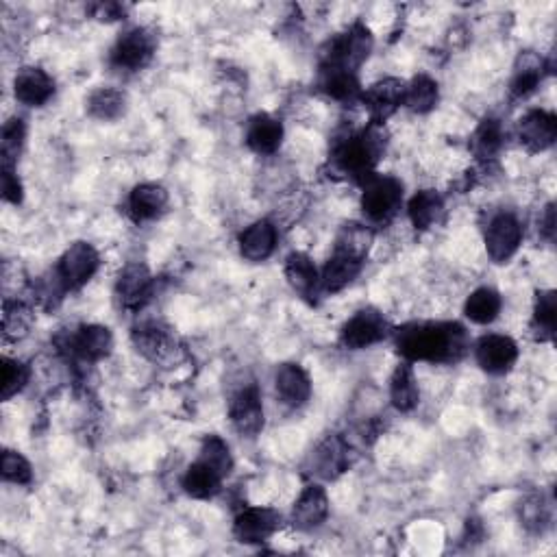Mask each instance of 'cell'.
<instances>
[{"mask_svg":"<svg viewBox=\"0 0 557 557\" xmlns=\"http://www.w3.org/2000/svg\"><path fill=\"white\" fill-rule=\"evenodd\" d=\"M22 196H24V190H22V183L16 175V170L9 168V166H3V198L7 203L20 205Z\"/></svg>","mask_w":557,"mask_h":557,"instance_id":"7bdbcfd3","label":"cell"},{"mask_svg":"<svg viewBox=\"0 0 557 557\" xmlns=\"http://www.w3.org/2000/svg\"><path fill=\"white\" fill-rule=\"evenodd\" d=\"M281 142L283 125L279 118L270 114H257L249 120V127H246V144H249L257 155L277 153Z\"/></svg>","mask_w":557,"mask_h":557,"instance_id":"603a6c76","label":"cell"},{"mask_svg":"<svg viewBox=\"0 0 557 557\" xmlns=\"http://www.w3.org/2000/svg\"><path fill=\"white\" fill-rule=\"evenodd\" d=\"M521 521L531 531H540L544 525H547L549 514H547V505H544L542 497H529L523 503Z\"/></svg>","mask_w":557,"mask_h":557,"instance_id":"b9f144b4","label":"cell"},{"mask_svg":"<svg viewBox=\"0 0 557 557\" xmlns=\"http://www.w3.org/2000/svg\"><path fill=\"white\" fill-rule=\"evenodd\" d=\"M396 346L407 362H457L468 349V336L457 323H414L399 329Z\"/></svg>","mask_w":557,"mask_h":557,"instance_id":"6da1fadb","label":"cell"},{"mask_svg":"<svg viewBox=\"0 0 557 557\" xmlns=\"http://www.w3.org/2000/svg\"><path fill=\"white\" fill-rule=\"evenodd\" d=\"M155 46H157L155 35L148 29L142 27L129 29L127 33H122L118 37L114 51H111V64L129 72L140 70L153 59Z\"/></svg>","mask_w":557,"mask_h":557,"instance_id":"8992f818","label":"cell"},{"mask_svg":"<svg viewBox=\"0 0 557 557\" xmlns=\"http://www.w3.org/2000/svg\"><path fill=\"white\" fill-rule=\"evenodd\" d=\"M24 140H27V127H24V120L9 118L3 127V138H0V155H3V166L16 168Z\"/></svg>","mask_w":557,"mask_h":557,"instance_id":"d590c367","label":"cell"},{"mask_svg":"<svg viewBox=\"0 0 557 557\" xmlns=\"http://www.w3.org/2000/svg\"><path fill=\"white\" fill-rule=\"evenodd\" d=\"M133 342L138 346V351L148 357V360L162 366H170L179 360V344L177 338L172 336L170 329L157 323H146L133 331Z\"/></svg>","mask_w":557,"mask_h":557,"instance_id":"ba28073f","label":"cell"},{"mask_svg":"<svg viewBox=\"0 0 557 557\" xmlns=\"http://www.w3.org/2000/svg\"><path fill=\"white\" fill-rule=\"evenodd\" d=\"M544 59L534 53V51H525L518 55L516 66H514V77L510 83V90L514 96H527L538 88V83L544 77Z\"/></svg>","mask_w":557,"mask_h":557,"instance_id":"d4e9b609","label":"cell"},{"mask_svg":"<svg viewBox=\"0 0 557 557\" xmlns=\"http://www.w3.org/2000/svg\"><path fill=\"white\" fill-rule=\"evenodd\" d=\"M557 138V118L551 111L531 109L518 122V140L529 153H542L553 146Z\"/></svg>","mask_w":557,"mask_h":557,"instance_id":"4fadbf2b","label":"cell"},{"mask_svg":"<svg viewBox=\"0 0 557 557\" xmlns=\"http://www.w3.org/2000/svg\"><path fill=\"white\" fill-rule=\"evenodd\" d=\"M403 203V183L388 175H370L364 183L362 209L373 222L390 220Z\"/></svg>","mask_w":557,"mask_h":557,"instance_id":"277c9868","label":"cell"},{"mask_svg":"<svg viewBox=\"0 0 557 557\" xmlns=\"http://www.w3.org/2000/svg\"><path fill=\"white\" fill-rule=\"evenodd\" d=\"M198 460H203L205 464L212 466L216 473H220L225 479L229 477L231 468H233V457H231L227 442L218 436L205 438L203 447H201V457H198Z\"/></svg>","mask_w":557,"mask_h":557,"instance_id":"8d00e7d4","label":"cell"},{"mask_svg":"<svg viewBox=\"0 0 557 557\" xmlns=\"http://www.w3.org/2000/svg\"><path fill=\"white\" fill-rule=\"evenodd\" d=\"M98 264H101V257H98L90 242H74L70 249L61 255L55 275L64 283L66 290H79L96 275Z\"/></svg>","mask_w":557,"mask_h":557,"instance_id":"5b68a950","label":"cell"},{"mask_svg":"<svg viewBox=\"0 0 557 557\" xmlns=\"http://www.w3.org/2000/svg\"><path fill=\"white\" fill-rule=\"evenodd\" d=\"M323 90L336 98L340 103H353L357 98H362L360 81H357L355 72L342 70V68H327L323 66V79H320Z\"/></svg>","mask_w":557,"mask_h":557,"instance_id":"f1b7e54d","label":"cell"},{"mask_svg":"<svg viewBox=\"0 0 557 557\" xmlns=\"http://www.w3.org/2000/svg\"><path fill=\"white\" fill-rule=\"evenodd\" d=\"M286 279L292 290H296L301 296H309L320 286L318 270L305 253H292L286 259Z\"/></svg>","mask_w":557,"mask_h":557,"instance_id":"f546056e","label":"cell"},{"mask_svg":"<svg viewBox=\"0 0 557 557\" xmlns=\"http://www.w3.org/2000/svg\"><path fill=\"white\" fill-rule=\"evenodd\" d=\"M438 98V83L427 77V74H418V77L412 79V83L405 85L403 105L416 111V114H427V111L438 105Z\"/></svg>","mask_w":557,"mask_h":557,"instance_id":"d6a6232c","label":"cell"},{"mask_svg":"<svg viewBox=\"0 0 557 557\" xmlns=\"http://www.w3.org/2000/svg\"><path fill=\"white\" fill-rule=\"evenodd\" d=\"M373 231L360 222H349L344 225L336 238V255L349 257L353 262L364 264L366 257L370 253V246H373Z\"/></svg>","mask_w":557,"mask_h":557,"instance_id":"cb8c5ba5","label":"cell"},{"mask_svg":"<svg viewBox=\"0 0 557 557\" xmlns=\"http://www.w3.org/2000/svg\"><path fill=\"white\" fill-rule=\"evenodd\" d=\"M29 377H31V368L27 364L5 357L3 360V392H0L3 401H11L18 392L27 388Z\"/></svg>","mask_w":557,"mask_h":557,"instance_id":"ab89813d","label":"cell"},{"mask_svg":"<svg viewBox=\"0 0 557 557\" xmlns=\"http://www.w3.org/2000/svg\"><path fill=\"white\" fill-rule=\"evenodd\" d=\"M127 98L120 90L101 88L88 98V111L96 120H116L125 114Z\"/></svg>","mask_w":557,"mask_h":557,"instance_id":"836d02e7","label":"cell"},{"mask_svg":"<svg viewBox=\"0 0 557 557\" xmlns=\"http://www.w3.org/2000/svg\"><path fill=\"white\" fill-rule=\"evenodd\" d=\"M222 481H225V477L216 473L212 466L205 464L203 460H196L188 470H185L183 490L194 499H212L220 490Z\"/></svg>","mask_w":557,"mask_h":557,"instance_id":"4316f807","label":"cell"},{"mask_svg":"<svg viewBox=\"0 0 557 557\" xmlns=\"http://www.w3.org/2000/svg\"><path fill=\"white\" fill-rule=\"evenodd\" d=\"M405 101V83L399 79H381L362 94V103L373 116L375 125L392 116Z\"/></svg>","mask_w":557,"mask_h":557,"instance_id":"9a60e30c","label":"cell"},{"mask_svg":"<svg viewBox=\"0 0 557 557\" xmlns=\"http://www.w3.org/2000/svg\"><path fill=\"white\" fill-rule=\"evenodd\" d=\"M0 470H3V477L11 484L18 486H29L33 481V468L29 460L24 455L16 451H5L3 460H0Z\"/></svg>","mask_w":557,"mask_h":557,"instance_id":"60d3db41","label":"cell"},{"mask_svg":"<svg viewBox=\"0 0 557 557\" xmlns=\"http://www.w3.org/2000/svg\"><path fill=\"white\" fill-rule=\"evenodd\" d=\"M477 364L490 375H505L518 360V344L510 336L490 333L475 346Z\"/></svg>","mask_w":557,"mask_h":557,"instance_id":"8fae6325","label":"cell"},{"mask_svg":"<svg viewBox=\"0 0 557 557\" xmlns=\"http://www.w3.org/2000/svg\"><path fill=\"white\" fill-rule=\"evenodd\" d=\"M153 277L144 264H129L120 272V279L116 283V296L120 305L129 312H138L144 303L151 299Z\"/></svg>","mask_w":557,"mask_h":557,"instance_id":"5bb4252c","label":"cell"},{"mask_svg":"<svg viewBox=\"0 0 557 557\" xmlns=\"http://www.w3.org/2000/svg\"><path fill=\"white\" fill-rule=\"evenodd\" d=\"M390 401L399 412H412L420 403V390L410 364H399L390 379Z\"/></svg>","mask_w":557,"mask_h":557,"instance_id":"484cf974","label":"cell"},{"mask_svg":"<svg viewBox=\"0 0 557 557\" xmlns=\"http://www.w3.org/2000/svg\"><path fill=\"white\" fill-rule=\"evenodd\" d=\"M229 416L233 427L238 433L246 438H255L259 431L264 429V405H262V394L255 383L244 386L238 394L231 399L229 405Z\"/></svg>","mask_w":557,"mask_h":557,"instance_id":"30bf717a","label":"cell"},{"mask_svg":"<svg viewBox=\"0 0 557 557\" xmlns=\"http://www.w3.org/2000/svg\"><path fill=\"white\" fill-rule=\"evenodd\" d=\"M388 336V323L377 309H362L342 327V344L351 351H362Z\"/></svg>","mask_w":557,"mask_h":557,"instance_id":"9c48e42d","label":"cell"},{"mask_svg":"<svg viewBox=\"0 0 557 557\" xmlns=\"http://www.w3.org/2000/svg\"><path fill=\"white\" fill-rule=\"evenodd\" d=\"M540 233L547 238L549 242H553L555 238V205H547L544 214L540 216Z\"/></svg>","mask_w":557,"mask_h":557,"instance_id":"ee69618b","label":"cell"},{"mask_svg":"<svg viewBox=\"0 0 557 557\" xmlns=\"http://www.w3.org/2000/svg\"><path fill=\"white\" fill-rule=\"evenodd\" d=\"M444 212L442 196L436 190H420L412 196L410 205H407V214H410L412 225L420 231L431 229L440 220Z\"/></svg>","mask_w":557,"mask_h":557,"instance_id":"83f0119b","label":"cell"},{"mask_svg":"<svg viewBox=\"0 0 557 557\" xmlns=\"http://www.w3.org/2000/svg\"><path fill=\"white\" fill-rule=\"evenodd\" d=\"M33 316L31 309L22 303H5V314H3V329L7 340H20L22 336H27V331L31 329Z\"/></svg>","mask_w":557,"mask_h":557,"instance_id":"74e56055","label":"cell"},{"mask_svg":"<svg viewBox=\"0 0 557 557\" xmlns=\"http://www.w3.org/2000/svg\"><path fill=\"white\" fill-rule=\"evenodd\" d=\"M168 207V192L159 183H142L135 185L129 196V214L135 222L155 220L162 216Z\"/></svg>","mask_w":557,"mask_h":557,"instance_id":"7402d4cb","label":"cell"},{"mask_svg":"<svg viewBox=\"0 0 557 557\" xmlns=\"http://www.w3.org/2000/svg\"><path fill=\"white\" fill-rule=\"evenodd\" d=\"M275 388L279 399L290 407H301L312 396V381L299 364H283L277 368Z\"/></svg>","mask_w":557,"mask_h":557,"instance_id":"44dd1931","label":"cell"},{"mask_svg":"<svg viewBox=\"0 0 557 557\" xmlns=\"http://www.w3.org/2000/svg\"><path fill=\"white\" fill-rule=\"evenodd\" d=\"M383 151H386V138L381 127L373 122V127L340 138L333 146L331 157L344 175L368 179Z\"/></svg>","mask_w":557,"mask_h":557,"instance_id":"7a4b0ae2","label":"cell"},{"mask_svg":"<svg viewBox=\"0 0 557 557\" xmlns=\"http://www.w3.org/2000/svg\"><path fill=\"white\" fill-rule=\"evenodd\" d=\"M523 242V225L510 212H501L488 222L486 229V251L492 262L505 264L512 259Z\"/></svg>","mask_w":557,"mask_h":557,"instance_id":"52a82bcc","label":"cell"},{"mask_svg":"<svg viewBox=\"0 0 557 557\" xmlns=\"http://www.w3.org/2000/svg\"><path fill=\"white\" fill-rule=\"evenodd\" d=\"M309 464H312V475L320 479H336L351 466L349 444L340 436H329L314 449Z\"/></svg>","mask_w":557,"mask_h":557,"instance_id":"2e32d148","label":"cell"},{"mask_svg":"<svg viewBox=\"0 0 557 557\" xmlns=\"http://www.w3.org/2000/svg\"><path fill=\"white\" fill-rule=\"evenodd\" d=\"M555 292L538 294L536 309H534V331L540 340H549L555 333Z\"/></svg>","mask_w":557,"mask_h":557,"instance_id":"f35d334b","label":"cell"},{"mask_svg":"<svg viewBox=\"0 0 557 557\" xmlns=\"http://www.w3.org/2000/svg\"><path fill=\"white\" fill-rule=\"evenodd\" d=\"M16 98L27 107H42L55 94V81L42 68H22L14 81Z\"/></svg>","mask_w":557,"mask_h":557,"instance_id":"e0dca14e","label":"cell"},{"mask_svg":"<svg viewBox=\"0 0 557 557\" xmlns=\"http://www.w3.org/2000/svg\"><path fill=\"white\" fill-rule=\"evenodd\" d=\"M70 349L83 362H98L114 349V336L103 325H85L70 338Z\"/></svg>","mask_w":557,"mask_h":557,"instance_id":"ffe728a7","label":"cell"},{"mask_svg":"<svg viewBox=\"0 0 557 557\" xmlns=\"http://www.w3.org/2000/svg\"><path fill=\"white\" fill-rule=\"evenodd\" d=\"M281 527V514L272 507H246L233 523V534L244 544L268 540Z\"/></svg>","mask_w":557,"mask_h":557,"instance_id":"7c38bea8","label":"cell"},{"mask_svg":"<svg viewBox=\"0 0 557 557\" xmlns=\"http://www.w3.org/2000/svg\"><path fill=\"white\" fill-rule=\"evenodd\" d=\"M329 516V497L323 486L309 484L303 492L299 501L294 503L292 512V523L294 527H299L303 531L316 529L327 521Z\"/></svg>","mask_w":557,"mask_h":557,"instance_id":"ac0fdd59","label":"cell"},{"mask_svg":"<svg viewBox=\"0 0 557 557\" xmlns=\"http://www.w3.org/2000/svg\"><path fill=\"white\" fill-rule=\"evenodd\" d=\"M240 253L249 262H266L277 249V227L270 220H257L240 233Z\"/></svg>","mask_w":557,"mask_h":557,"instance_id":"d6986e66","label":"cell"},{"mask_svg":"<svg viewBox=\"0 0 557 557\" xmlns=\"http://www.w3.org/2000/svg\"><path fill=\"white\" fill-rule=\"evenodd\" d=\"M360 270H362L360 262H353L349 257L333 253V257L329 259L323 270V275H320V286H323L325 292L336 294L349 286V283L360 275Z\"/></svg>","mask_w":557,"mask_h":557,"instance_id":"1f68e13d","label":"cell"},{"mask_svg":"<svg viewBox=\"0 0 557 557\" xmlns=\"http://www.w3.org/2000/svg\"><path fill=\"white\" fill-rule=\"evenodd\" d=\"M503 146V127L497 118H486L481 120L473 135V151L481 159H492L497 157Z\"/></svg>","mask_w":557,"mask_h":557,"instance_id":"e575fe53","label":"cell"},{"mask_svg":"<svg viewBox=\"0 0 557 557\" xmlns=\"http://www.w3.org/2000/svg\"><path fill=\"white\" fill-rule=\"evenodd\" d=\"M96 18L98 20H118L120 18V7L118 5H98L96 7Z\"/></svg>","mask_w":557,"mask_h":557,"instance_id":"f6af8a7d","label":"cell"},{"mask_svg":"<svg viewBox=\"0 0 557 557\" xmlns=\"http://www.w3.org/2000/svg\"><path fill=\"white\" fill-rule=\"evenodd\" d=\"M370 51H373V33L364 24H353L349 31L329 42L323 66L355 72L368 59Z\"/></svg>","mask_w":557,"mask_h":557,"instance_id":"3957f363","label":"cell"},{"mask_svg":"<svg viewBox=\"0 0 557 557\" xmlns=\"http://www.w3.org/2000/svg\"><path fill=\"white\" fill-rule=\"evenodd\" d=\"M501 294L492 288H479L468 296L464 305V314L475 325H490L501 314Z\"/></svg>","mask_w":557,"mask_h":557,"instance_id":"4dcf8cb0","label":"cell"}]
</instances>
